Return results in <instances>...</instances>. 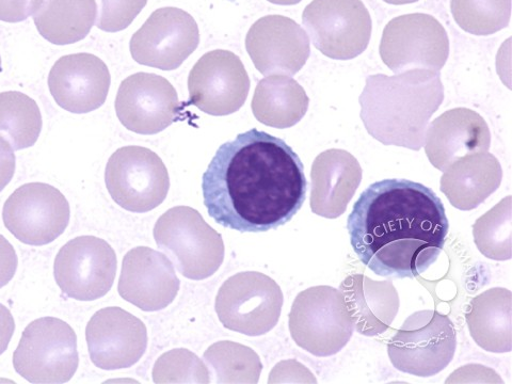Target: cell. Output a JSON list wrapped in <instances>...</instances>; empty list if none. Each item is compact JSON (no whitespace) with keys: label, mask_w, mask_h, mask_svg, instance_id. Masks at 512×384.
Here are the masks:
<instances>
[{"label":"cell","mask_w":512,"mask_h":384,"mask_svg":"<svg viewBox=\"0 0 512 384\" xmlns=\"http://www.w3.org/2000/svg\"><path fill=\"white\" fill-rule=\"evenodd\" d=\"M307 191L304 167L295 151L256 128L223 143L202 178L208 215L240 233L284 226L301 210Z\"/></svg>","instance_id":"cell-1"},{"label":"cell","mask_w":512,"mask_h":384,"mask_svg":"<svg viewBox=\"0 0 512 384\" xmlns=\"http://www.w3.org/2000/svg\"><path fill=\"white\" fill-rule=\"evenodd\" d=\"M347 229L359 260L377 276L413 279L438 261L450 222L429 187L383 180L362 192Z\"/></svg>","instance_id":"cell-2"},{"label":"cell","mask_w":512,"mask_h":384,"mask_svg":"<svg viewBox=\"0 0 512 384\" xmlns=\"http://www.w3.org/2000/svg\"><path fill=\"white\" fill-rule=\"evenodd\" d=\"M444 100L439 72L411 70L366 78L360 96L366 131L384 146L420 151L430 118Z\"/></svg>","instance_id":"cell-3"},{"label":"cell","mask_w":512,"mask_h":384,"mask_svg":"<svg viewBox=\"0 0 512 384\" xmlns=\"http://www.w3.org/2000/svg\"><path fill=\"white\" fill-rule=\"evenodd\" d=\"M154 238L157 246L190 280L212 277L224 261L221 234L188 206L173 207L160 217L154 227Z\"/></svg>","instance_id":"cell-4"},{"label":"cell","mask_w":512,"mask_h":384,"mask_svg":"<svg viewBox=\"0 0 512 384\" xmlns=\"http://www.w3.org/2000/svg\"><path fill=\"white\" fill-rule=\"evenodd\" d=\"M295 343L315 357H331L352 338L355 325L341 291L320 285L308 288L295 299L290 313Z\"/></svg>","instance_id":"cell-5"},{"label":"cell","mask_w":512,"mask_h":384,"mask_svg":"<svg viewBox=\"0 0 512 384\" xmlns=\"http://www.w3.org/2000/svg\"><path fill=\"white\" fill-rule=\"evenodd\" d=\"M457 348V332L450 317L438 311H419L409 316L388 345L396 370L418 377H432L451 364Z\"/></svg>","instance_id":"cell-6"},{"label":"cell","mask_w":512,"mask_h":384,"mask_svg":"<svg viewBox=\"0 0 512 384\" xmlns=\"http://www.w3.org/2000/svg\"><path fill=\"white\" fill-rule=\"evenodd\" d=\"M78 364L76 333L56 317H42L30 323L13 354L15 372L35 384L69 382Z\"/></svg>","instance_id":"cell-7"},{"label":"cell","mask_w":512,"mask_h":384,"mask_svg":"<svg viewBox=\"0 0 512 384\" xmlns=\"http://www.w3.org/2000/svg\"><path fill=\"white\" fill-rule=\"evenodd\" d=\"M283 300L281 287L275 280L261 272H240L220 287L216 313L227 329L260 336L277 326Z\"/></svg>","instance_id":"cell-8"},{"label":"cell","mask_w":512,"mask_h":384,"mask_svg":"<svg viewBox=\"0 0 512 384\" xmlns=\"http://www.w3.org/2000/svg\"><path fill=\"white\" fill-rule=\"evenodd\" d=\"M109 195L124 210L148 213L166 200L170 189L168 170L153 151L136 146L112 154L105 171Z\"/></svg>","instance_id":"cell-9"},{"label":"cell","mask_w":512,"mask_h":384,"mask_svg":"<svg viewBox=\"0 0 512 384\" xmlns=\"http://www.w3.org/2000/svg\"><path fill=\"white\" fill-rule=\"evenodd\" d=\"M379 51L382 61L396 74L440 72L450 55V39L434 16L412 13L398 16L384 28Z\"/></svg>","instance_id":"cell-10"},{"label":"cell","mask_w":512,"mask_h":384,"mask_svg":"<svg viewBox=\"0 0 512 384\" xmlns=\"http://www.w3.org/2000/svg\"><path fill=\"white\" fill-rule=\"evenodd\" d=\"M302 23L319 52L334 60H350L365 52L373 23L361 0H313Z\"/></svg>","instance_id":"cell-11"},{"label":"cell","mask_w":512,"mask_h":384,"mask_svg":"<svg viewBox=\"0 0 512 384\" xmlns=\"http://www.w3.org/2000/svg\"><path fill=\"white\" fill-rule=\"evenodd\" d=\"M71 210L66 197L52 185L28 183L16 189L4 205L9 232L29 246L51 244L67 230Z\"/></svg>","instance_id":"cell-12"},{"label":"cell","mask_w":512,"mask_h":384,"mask_svg":"<svg viewBox=\"0 0 512 384\" xmlns=\"http://www.w3.org/2000/svg\"><path fill=\"white\" fill-rule=\"evenodd\" d=\"M118 268L117 255L104 239L79 236L58 252L54 276L63 295L93 301L108 294Z\"/></svg>","instance_id":"cell-13"},{"label":"cell","mask_w":512,"mask_h":384,"mask_svg":"<svg viewBox=\"0 0 512 384\" xmlns=\"http://www.w3.org/2000/svg\"><path fill=\"white\" fill-rule=\"evenodd\" d=\"M200 43L197 22L179 8L154 11L130 44L133 59L162 71L179 69Z\"/></svg>","instance_id":"cell-14"},{"label":"cell","mask_w":512,"mask_h":384,"mask_svg":"<svg viewBox=\"0 0 512 384\" xmlns=\"http://www.w3.org/2000/svg\"><path fill=\"white\" fill-rule=\"evenodd\" d=\"M188 90L189 105L210 116H229L246 103L250 78L237 55L218 50L198 60L189 73Z\"/></svg>","instance_id":"cell-15"},{"label":"cell","mask_w":512,"mask_h":384,"mask_svg":"<svg viewBox=\"0 0 512 384\" xmlns=\"http://www.w3.org/2000/svg\"><path fill=\"white\" fill-rule=\"evenodd\" d=\"M117 117L128 131L156 135L178 121L182 106L175 88L162 76L136 73L120 85Z\"/></svg>","instance_id":"cell-16"},{"label":"cell","mask_w":512,"mask_h":384,"mask_svg":"<svg viewBox=\"0 0 512 384\" xmlns=\"http://www.w3.org/2000/svg\"><path fill=\"white\" fill-rule=\"evenodd\" d=\"M92 363L105 371L135 365L148 348V330L139 318L110 307L96 312L86 328Z\"/></svg>","instance_id":"cell-17"},{"label":"cell","mask_w":512,"mask_h":384,"mask_svg":"<svg viewBox=\"0 0 512 384\" xmlns=\"http://www.w3.org/2000/svg\"><path fill=\"white\" fill-rule=\"evenodd\" d=\"M247 52L265 76L297 74L311 55L307 32L282 15H268L248 31Z\"/></svg>","instance_id":"cell-18"},{"label":"cell","mask_w":512,"mask_h":384,"mask_svg":"<svg viewBox=\"0 0 512 384\" xmlns=\"http://www.w3.org/2000/svg\"><path fill=\"white\" fill-rule=\"evenodd\" d=\"M181 281L163 253L138 247L123 259L118 291L120 296L144 312L164 310L180 291Z\"/></svg>","instance_id":"cell-19"},{"label":"cell","mask_w":512,"mask_h":384,"mask_svg":"<svg viewBox=\"0 0 512 384\" xmlns=\"http://www.w3.org/2000/svg\"><path fill=\"white\" fill-rule=\"evenodd\" d=\"M110 85L106 63L87 53L61 57L48 75V88L55 102L76 115L89 114L102 107Z\"/></svg>","instance_id":"cell-20"},{"label":"cell","mask_w":512,"mask_h":384,"mask_svg":"<svg viewBox=\"0 0 512 384\" xmlns=\"http://www.w3.org/2000/svg\"><path fill=\"white\" fill-rule=\"evenodd\" d=\"M425 138L429 162L442 172L463 156L488 152L491 144L488 124L468 108L444 112L429 125Z\"/></svg>","instance_id":"cell-21"},{"label":"cell","mask_w":512,"mask_h":384,"mask_svg":"<svg viewBox=\"0 0 512 384\" xmlns=\"http://www.w3.org/2000/svg\"><path fill=\"white\" fill-rule=\"evenodd\" d=\"M311 210L335 219L342 216L362 181L357 158L347 151L332 149L319 154L311 171Z\"/></svg>","instance_id":"cell-22"},{"label":"cell","mask_w":512,"mask_h":384,"mask_svg":"<svg viewBox=\"0 0 512 384\" xmlns=\"http://www.w3.org/2000/svg\"><path fill=\"white\" fill-rule=\"evenodd\" d=\"M340 291L360 334L372 338L386 332L394 322L399 296L393 283L355 274L341 283Z\"/></svg>","instance_id":"cell-23"},{"label":"cell","mask_w":512,"mask_h":384,"mask_svg":"<svg viewBox=\"0 0 512 384\" xmlns=\"http://www.w3.org/2000/svg\"><path fill=\"white\" fill-rule=\"evenodd\" d=\"M499 159L489 152L463 156L448 167L441 178V191L460 211L483 204L502 184Z\"/></svg>","instance_id":"cell-24"},{"label":"cell","mask_w":512,"mask_h":384,"mask_svg":"<svg viewBox=\"0 0 512 384\" xmlns=\"http://www.w3.org/2000/svg\"><path fill=\"white\" fill-rule=\"evenodd\" d=\"M512 294L495 287L475 297L466 313L475 343L493 354L511 351Z\"/></svg>","instance_id":"cell-25"},{"label":"cell","mask_w":512,"mask_h":384,"mask_svg":"<svg viewBox=\"0 0 512 384\" xmlns=\"http://www.w3.org/2000/svg\"><path fill=\"white\" fill-rule=\"evenodd\" d=\"M310 99L292 77L271 75L256 86L251 108L256 120L270 127L290 128L306 116Z\"/></svg>","instance_id":"cell-26"},{"label":"cell","mask_w":512,"mask_h":384,"mask_svg":"<svg viewBox=\"0 0 512 384\" xmlns=\"http://www.w3.org/2000/svg\"><path fill=\"white\" fill-rule=\"evenodd\" d=\"M96 19V0H41L34 13L39 34L55 45H69L84 40Z\"/></svg>","instance_id":"cell-27"},{"label":"cell","mask_w":512,"mask_h":384,"mask_svg":"<svg viewBox=\"0 0 512 384\" xmlns=\"http://www.w3.org/2000/svg\"><path fill=\"white\" fill-rule=\"evenodd\" d=\"M42 126L41 110L34 99L19 91L0 93V136L9 140L13 150L34 147Z\"/></svg>","instance_id":"cell-28"},{"label":"cell","mask_w":512,"mask_h":384,"mask_svg":"<svg viewBox=\"0 0 512 384\" xmlns=\"http://www.w3.org/2000/svg\"><path fill=\"white\" fill-rule=\"evenodd\" d=\"M204 360L211 366L218 383L256 384L263 365L258 354L242 344L222 341L204 352Z\"/></svg>","instance_id":"cell-29"},{"label":"cell","mask_w":512,"mask_h":384,"mask_svg":"<svg viewBox=\"0 0 512 384\" xmlns=\"http://www.w3.org/2000/svg\"><path fill=\"white\" fill-rule=\"evenodd\" d=\"M456 23L475 36H490L509 25L511 0H452Z\"/></svg>","instance_id":"cell-30"},{"label":"cell","mask_w":512,"mask_h":384,"mask_svg":"<svg viewBox=\"0 0 512 384\" xmlns=\"http://www.w3.org/2000/svg\"><path fill=\"white\" fill-rule=\"evenodd\" d=\"M511 197L508 196L473 226L474 242L480 252L494 261L511 259Z\"/></svg>","instance_id":"cell-31"},{"label":"cell","mask_w":512,"mask_h":384,"mask_svg":"<svg viewBox=\"0 0 512 384\" xmlns=\"http://www.w3.org/2000/svg\"><path fill=\"white\" fill-rule=\"evenodd\" d=\"M211 374L201 359L187 349H174L160 357L153 368L155 383H210Z\"/></svg>","instance_id":"cell-32"},{"label":"cell","mask_w":512,"mask_h":384,"mask_svg":"<svg viewBox=\"0 0 512 384\" xmlns=\"http://www.w3.org/2000/svg\"><path fill=\"white\" fill-rule=\"evenodd\" d=\"M147 4L148 0H101L96 26L106 32L122 31L133 23Z\"/></svg>","instance_id":"cell-33"},{"label":"cell","mask_w":512,"mask_h":384,"mask_svg":"<svg viewBox=\"0 0 512 384\" xmlns=\"http://www.w3.org/2000/svg\"><path fill=\"white\" fill-rule=\"evenodd\" d=\"M41 0H0V21L20 23L34 15Z\"/></svg>","instance_id":"cell-34"},{"label":"cell","mask_w":512,"mask_h":384,"mask_svg":"<svg viewBox=\"0 0 512 384\" xmlns=\"http://www.w3.org/2000/svg\"><path fill=\"white\" fill-rule=\"evenodd\" d=\"M18 255L5 236L0 235V288L5 287L14 278L18 269Z\"/></svg>","instance_id":"cell-35"},{"label":"cell","mask_w":512,"mask_h":384,"mask_svg":"<svg viewBox=\"0 0 512 384\" xmlns=\"http://www.w3.org/2000/svg\"><path fill=\"white\" fill-rule=\"evenodd\" d=\"M16 158L11 143L0 136V192L11 182L15 173Z\"/></svg>","instance_id":"cell-36"},{"label":"cell","mask_w":512,"mask_h":384,"mask_svg":"<svg viewBox=\"0 0 512 384\" xmlns=\"http://www.w3.org/2000/svg\"><path fill=\"white\" fill-rule=\"evenodd\" d=\"M14 330L15 322L11 312L0 303V356L7 350Z\"/></svg>","instance_id":"cell-37"},{"label":"cell","mask_w":512,"mask_h":384,"mask_svg":"<svg viewBox=\"0 0 512 384\" xmlns=\"http://www.w3.org/2000/svg\"><path fill=\"white\" fill-rule=\"evenodd\" d=\"M269 3L280 6H294L302 2V0H268Z\"/></svg>","instance_id":"cell-38"},{"label":"cell","mask_w":512,"mask_h":384,"mask_svg":"<svg viewBox=\"0 0 512 384\" xmlns=\"http://www.w3.org/2000/svg\"><path fill=\"white\" fill-rule=\"evenodd\" d=\"M384 2L391 4V5H407V4H413L416 2H419V0H384Z\"/></svg>","instance_id":"cell-39"},{"label":"cell","mask_w":512,"mask_h":384,"mask_svg":"<svg viewBox=\"0 0 512 384\" xmlns=\"http://www.w3.org/2000/svg\"><path fill=\"white\" fill-rule=\"evenodd\" d=\"M0 72H2V57H0Z\"/></svg>","instance_id":"cell-40"}]
</instances>
